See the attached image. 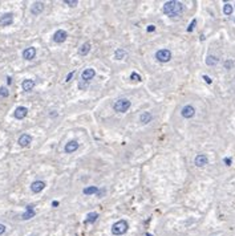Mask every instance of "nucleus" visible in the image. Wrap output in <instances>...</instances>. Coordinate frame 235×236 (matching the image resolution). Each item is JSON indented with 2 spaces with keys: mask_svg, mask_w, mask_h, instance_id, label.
<instances>
[{
  "mask_svg": "<svg viewBox=\"0 0 235 236\" xmlns=\"http://www.w3.org/2000/svg\"><path fill=\"white\" fill-rule=\"evenodd\" d=\"M185 11V6L181 2H175V0H170L166 2L162 7V12L169 17H174V16H179Z\"/></svg>",
  "mask_w": 235,
  "mask_h": 236,
  "instance_id": "1",
  "label": "nucleus"
},
{
  "mask_svg": "<svg viewBox=\"0 0 235 236\" xmlns=\"http://www.w3.org/2000/svg\"><path fill=\"white\" fill-rule=\"evenodd\" d=\"M127 228H129V224H127L126 220H118L112 226V234L116 236H121L126 232Z\"/></svg>",
  "mask_w": 235,
  "mask_h": 236,
  "instance_id": "2",
  "label": "nucleus"
},
{
  "mask_svg": "<svg viewBox=\"0 0 235 236\" xmlns=\"http://www.w3.org/2000/svg\"><path fill=\"white\" fill-rule=\"evenodd\" d=\"M130 106H131V102L129 101V99L121 98V99H118V101H116L113 107H114V110L117 111V113H125V111L129 110Z\"/></svg>",
  "mask_w": 235,
  "mask_h": 236,
  "instance_id": "3",
  "label": "nucleus"
},
{
  "mask_svg": "<svg viewBox=\"0 0 235 236\" xmlns=\"http://www.w3.org/2000/svg\"><path fill=\"white\" fill-rule=\"evenodd\" d=\"M155 58L158 60L159 62H167L171 60V52L169 49H159L155 53Z\"/></svg>",
  "mask_w": 235,
  "mask_h": 236,
  "instance_id": "4",
  "label": "nucleus"
},
{
  "mask_svg": "<svg viewBox=\"0 0 235 236\" xmlns=\"http://www.w3.org/2000/svg\"><path fill=\"white\" fill-rule=\"evenodd\" d=\"M66 39H68V33H66V32L64 31V29L56 31V32H55V35H53V40H55V43H57V44L64 43Z\"/></svg>",
  "mask_w": 235,
  "mask_h": 236,
  "instance_id": "5",
  "label": "nucleus"
},
{
  "mask_svg": "<svg viewBox=\"0 0 235 236\" xmlns=\"http://www.w3.org/2000/svg\"><path fill=\"white\" fill-rule=\"evenodd\" d=\"M94 76H96V70L93 68H86V69L82 72L81 78H82L84 82H88V81H90L92 78H94Z\"/></svg>",
  "mask_w": 235,
  "mask_h": 236,
  "instance_id": "6",
  "label": "nucleus"
},
{
  "mask_svg": "<svg viewBox=\"0 0 235 236\" xmlns=\"http://www.w3.org/2000/svg\"><path fill=\"white\" fill-rule=\"evenodd\" d=\"M44 189H45V182L44 181H35L31 185V190H32V193H35V194L41 193Z\"/></svg>",
  "mask_w": 235,
  "mask_h": 236,
  "instance_id": "7",
  "label": "nucleus"
},
{
  "mask_svg": "<svg viewBox=\"0 0 235 236\" xmlns=\"http://www.w3.org/2000/svg\"><path fill=\"white\" fill-rule=\"evenodd\" d=\"M27 114H28V109H27V107L25 106H19V107H16V110L13 113V117L16 119H23V118L27 117Z\"/></svg>",
  "mask_w": 235,
  "mask_h": 236,
  "instance_id": "8",
  "label": "nucleus"
},
{
  "mask_svg": "<svg viewBox=\"0 0 235 236\" xmlns=\"http://www.w3.org/2000/svg\"><path fill=\"white\" fill-rule=\"evenodd\" d=\"M181 114H182V117H185V118H191V117H194V114H195L194 106H191V105L183 106V109L181 110Z\"/></svg>",
  "mask_w": 235,
  "mask_h": 236,
  "instance_id": "9",
  "label": "nucleus"
},
{
  "mask_svg": "<svg viewBox=\"0 0 235 236\" xmlns=\"http://www.w3.org/2000/svg\"><path fill=\"white\" fill-rule=\"evenodd\" d=\"M194 163H195V166H198V167H203L209 163V158H207L205 154H198L194 159Z\"/></svg>",
  "mask_w": 235,
  "mask_h": 236,
  "instance_id": "10",
  "label": "nucleus"
},
{
  "mask_svg": "<svg viewBox=\"0 0 235 236\" xmlns=\"http://www.w3.org/2000/svg\"><path fill=\"white\" fill-rule=\"evenodd\" d=\"M12 23H13V15L12 13H4L2 17H0V25L2 27L11 25Z\"/></svg>",
  "mask_w": 235,
  "mask_h": 236,
  "instance_id": "11",
  "label": "nucleus"
},
{
  "mask_svg": "<svg viewBox=\"0 0 235 236\" xmlns=\"http://www.w3.org/2000/svg\"><path fill=\"white\" fill-rule=\"evenodd\" d=\"M44 11V3L43 2H36L31 7V13L32 15H40Z\"/></svg>",
  "mask_w": 235,
  "mask_h": 236,
  "instance_id": "12",
  "label": "nucleus"
},
{
  "mask_svg": "<svg viewBox=\"0 0 235 236\" xmlns=\"http://www.w3.org/2000/svg\"><path fill=\"white\" fill-rule=\"evenodd\" d=\"M78 142L77 141H69L65 145V147H64V150H65V153H68V154H72V153H74L76 150L78 149Z\"/></svg>",
  "mask_w": 235,
  "mask_h": 236,
  "instance_id": "13",
  "label": "nucleus"
},
{
  "mask_svg": "<svg viewBox=\"0 0 235 236\" xmlns=\"http://www.w3.org/2000/svg\"><path fill=\"white\" fill-rule=\"evenodd\" d=\"M23 57L25 60H33L36 57V48L29 47L23 51Z\"/></svg>",
  "mask_w": 235,
  "mask_h": 236,
  "instance_id": "14",
  "label": "nucleus"
},
{
  "mask_svg": "<svg viewBox=\"0 0 235 236\" xmlns=\"http://www.w3.org/2000/svg\"><path fill=\"white\" fill-rule=\"evenodd\" d=\"M32 142V137L29 134H21L19 138V145L23 146V147H27L29 146V143Z\"/></svg>",
  "mask_w": 235,
  "mask_h": 236,
  "instance_id": "15",
  "label": "nucleus"
},
{
  "mask_svg": "<svg viewBox=\"0 0 235 236\" xmlns=\"http://www.w3.org/2000/svg\"><path fill=\"white\" fill-rule=\"evenodd\" d=\"M35 215H36V212H35V210H33V206L29 204V206H27V211L21 215V219H23V220H28V219L33 218Z\"/></svg>",
  "mask_w": 235,
  "mask_h": 236,
  "instance_id": "16",
  "label": "nucleus"
},
{
  "mask_svg": "<svg viewBox=\"0 0 235 236\" xmlns=\"http://www.w3.org/2000/svg\"><path fill=\"white\" fill-rule=\"evenodd\" d=\"M35 85H36V82L33 80H24L23 84H21V88H23L24 92H31L35 88Z\"/></svg>",
  "mask_w": 235,
  "mask_h": 236,
  "instance_id": "17",
  "label": "nucleus"
},
{
  "mask_svg": "<svg viewBox=\"0 0 235 236\" xmlns=\"http://www.w3.org/2000/svg\"><path fill=\"white\" fill-rule=\"evenodd\" d=\"M139 121H141V123H143V125H146V123H149L150 121H153V115H151V113H149V111H143V113L139 115Z\"/></svg>",
  "mask_w": 235,
  "mask_h": 236,
  "instance_id": "18",
  "label": "nucleus"
},
{
  "mask_svg": "<svg viewBox=\"0 0 235 236\" xmlns=\"http://www.w3.org/2000/svg\"><path fill=\"white\" fill-rule=\"evenodd\" d=\"M89 51H90V43H84L82 45L78 48V54L80 56H86L88 53H89Z\"/></svg>",
  "mask_w": 235,
  "mask_h": 236,
  "instance_id": "19",
  "label": "nucleus"
},
{
  "mask_svg": "<svg viewBox=\"0 0 235 236\" xmlns=\"http://www.w3.org/2000/svg\"><path fill=\"white\" fill-rule=\"evenodd\" d=\"M219 61V58L217 57V56H207L206 57V65H209V66H213V65H217Z\"/></svg>",
  "mask_w": 235,
  "mask_h": 236,
  "instance_id": "20",
  "label": "nucleus"
},
{
  "mask_svg": "<svg viewBox=\"0 0 235 236\" xmlns=\"http://www.w3.org/2000/svg\"><path fill=\"white\" fill-rule=\"evenodd\" d=\"M82 193L85 195H93V194H97L98 193V189L96 186H90V187H85L82 190Z\"/></svg>",
  "mask_w": 235,
  "mask_h": 236,
  "instance_id": "21",
  "label": "nucleus"
},
{
  "mask_svg": "<svg viewBox=\"0 0 235 236\" xmlns=\"http://www.w3.org/2000/svg\"><path fill=\"white\" fill-rule=\"evenodd\" d=\"M114 56H116V58H117V60H122V58L126 57V52H125V49L118 48V49L114 52Z\"/></svg>",
  "mask_w": 235,
  "mask_h": 236,
  "instance_id": "22",
  "label": "nucleus"
},
{
  "mask_svg": "<svg viewBox=\"0 0 235 236\" xmlns=\"http://www.w3.org/2000/svg\"><path fill=\"white\" fill-rule=\"evenodd\" d=\"M97 218H98V214L97 212H90V214H88V218H86V220L85 223H94L96 220H97Z\"/></svg>",
  "mask_w": 235,
  "mask_h": 236,
  "instance_id": "23",
  "label": "nucleus"
},
{
  "mask_svg": "<svg viewBox=\"0 0 235 236\" xmlns=\"http://www.w3.org/2000/svg\"><path fill=\"white\" fill-rule=\"evenodd\" d=\"M223 13L227 15V16L233 13V6H231V4H225V6H223Z\"/></svg>",
  "mask_w": 235,
  "mask_h": 236,
  "instance_id": "24",
  "label": "nucleus"
},
{
  "mask_svg": "<svg viewBox=\"0 0 235 236\" xmlns=\"http://www.w3.org/2000/svg\"><path fill=\"white\" fill-rule=\"evenodd\" d=\"M8 96H9V90H8L6 86L0 88V98H7Z\"/></svg>",
  "mask_w": 235,
  "mask_h": 236,
  "instance_id": "25",
  "label": "nucleus"
},
{
  "mask_svg": "<svg viewBox=\"0 0 235 236\" xmlns=\"http://www.w3.org/2000/svg\"><path fill=\"white\" fill-rule=\"evenodd\" d=\"M64 3H65L66 6H69V7L73 8V7H76V6L78 4V0H65Z\"/></svg>",
  "mask_w": 235,
  "mask_h": 236,
  "instance_id": "26",
  "label": "nucleus"
},
{
  "mask_svg": "<svg viewBox=\"0 0 235 236\" xmlns=\"http://www.w3.org/2000/svg\"><path fill=\"white\" fill-rule=\"evenodd\" d=\"M130 78L133 80V81H141V80H142L141 76H139L138 73H135V72H133V73L130 74Z\"/></svg>",
  "mask_w": 235,
  "mask_h": 236,
  "instance_id": "27",
  "label": "nucleus"
},
{
  "mask_svg": "<svg viewBox=\"0 0 235 236\" xmlns=\"http://www.w3.org/2000/svg\"><path fill=\"white\" fill-rule=\"evenodd\" d=\"M195 24H197V20H193V21H191V24H190V27L187 28V32H193V29H194V27H195Z\"/></svg>",
  "mask_w": 235,
  "mask_h": 236,
  "instance_id": "28",
  "label": "nucleus"
},
{
  "mask_svg": "<svg viewBox=\"0 0 235 236\" xmlns=\"http://www.w3.org/2000/svg\"><path fill=\"white\" fill-rule=\"evenodd\" d=\"M233 61H226L225 62V66H226V69H231V65H233Z\"/></svg>",
  "mask_w": 235,
  "mask_h": 236,
  "instance_id": "29",
  "label": "nucleus"
},
{
  "mask_svg": "<svg viewBox=\"0 0 235 236\" xmlns=\"http://www.w3.org/2000/svg\"><path fill=\"white\" fill-rule=\"evenodd\" d=\"M73 74H74V72H70V73H69V74L66 76L65 81H66V82H68V81H70V80H72V77H73Z\"/></svg>",
  "mask_w": 235,
  "mask_h": 236,
  "instance_id": "30",
  "label": "nucleus"
},
{
  "mask_svg": "<svg viewBox=\"0 0 235 236\" xmlns=\"http://www.w3.org/2000/svg\"><path fill=\"white\" fill-rule=\"evenodd\" d=\"M4 232H6V226L0 223V235H3Z\"/></svg>",
  "mask_w": 235,
  "mask_h": 236,
  "instance_id": "31",
  "label": "nucleus"
},
{
  "mask_svg": "<svg viewBox=\"0 0 235 236\" xmlns=\"http://www.w3.org/2000/svg\"><path fill=\"white\" fill-rule=\"evenodd\" d=\"M203 80H205L207 84H211V78L209 77V76H206V74H205V76H203Z\"/></svg>",
  "mask_w": 235,
  "mask_h": 236,
  "instance_id": "32",
  "label": "nucleus"
},
{
  "mask_svg": "<svg viewBox=\"0 0 235 236\" xmlns=\"http://www.w3.org/2000/svg\"><path fill=\"white\" fill-rule=\"evenodd\" d=\"M153 31H155L154 25H149V27H147V32H153Z\"/></svg>",
  "mask_w": 235,
  "mask_h": 236,
  "instance_id": "33",
  "label": "nucleus"
},
{
  "mask_svg": "<svg viewBox=\"0 0 235 236\" xmlns=\"http://www.w3.org/2000/svg\"><path fill=\"white\" fill-rule=\"evenodd\" d=\"M78 88H82V90L86 88V82H81V84H78Z\"/></svg>",
  "mask_w": 235,
  "mask_h": 236,
  "instance_id": "34",
  "label": "nucleus"
},
{
  "mask_svg": "<svg viewBox=\"0 0 235 236\" xmlns=\"http://www.w3.org/2000/svg\"><path fill=\"white\" fill-rule=\"evenodd\" d=\"M225 163H226L227 166H230V165H231V159H230V158H225Z\"/></svg>",
  "mask_w": 235,
  "mask_h": 236,
  "instance_id": "35",
  "label": "nucleus"
},
{
  "mask_svg": "<svg viewBox=\"0 0 235 236\" xmlns=\"http://www.w3.org/2000/svg\"><path fill=\"white\" fill-rule=\"evenodd\" d=\"M52 206H53V207H57V206H59V202H56V200H55V202H52Z\"/></svg>",
  "mask_w": 235,
  "mask_h": 236,
  "instance_id": "36",
  "label": "nucleus"
},
{
  "mask_svg": "<svg viewBox=\"0 0 235 236\" xmlns=\"http://www.w3.org/2000/svg\"><path fill=\"white\" fill-rule=\"evenodd\" d=\"M7 82H8V84H11V82H12V80H11V77H7Z\"/></svg>",
  "mask_w": 235,
  "mask_h": 236,
  "instance_id": "37",
  "label": "nucleus"
},
{
  "mask_svg": "<svg viewBox=\"0 0 235 236\" xmlns=\"http://www.w3.org/2000/svg\"><path fill=\"white\" fill-rule=\"evenodd\" d=\"M146 236H151V235H150V234H147V235H146Z\"/></svg>",
  "mask_w": 235,
  "mask_h": 236,
  "instance_id": "38",
  "label": "nucleus"
},
{
  "mask_svg": "<svg viewBox=\"0 0 235 236\" xmlns=\"http://www.w3.org/2000/svg\"><path fill=\"white\" fill-rule=\"evenodd\" d=\"M31 236H35V235H31Z\"/></svg>",
  "mask_w": 235,
  "mask_h": 236,
  "instance_id": "39",
  "label": "nucleus"
}]
</instances>
